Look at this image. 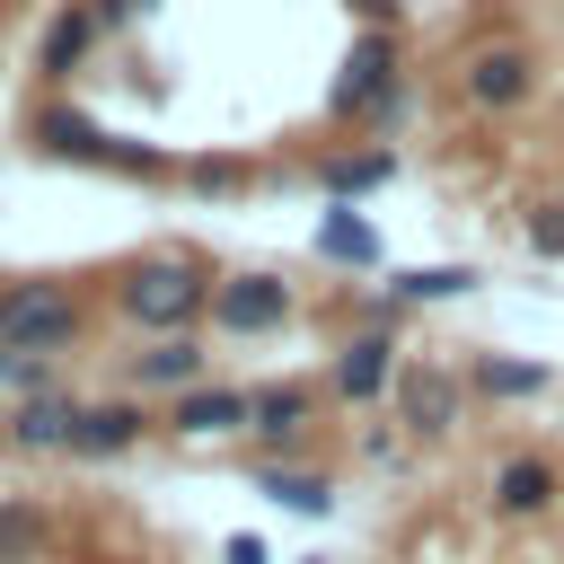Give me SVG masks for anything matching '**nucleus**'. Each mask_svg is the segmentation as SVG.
<instances>
[{"label": "nucleus", "instance_id": "obj_1", "mask_svg": "<svg viewBox=\"0 0 564 564\" xmlns=\"http://www.w3.org/2000/svg\"><path fill=\"white\" fill-rule=\"evenodd\" d=\"M212 282L220 273L194 247H150V256H132L115 273V317L141 326V335H194L212 317Z\"/></svg>", "mask_w": 564, "mask_h": 564}, {"label": "nucleus", "instance_id": "obj_2", "mask_svg": "<svg viewBox=\"0 0 564 564\" xmlns=\"http://www.w3.org/2000/svg\"><path fill=\"white\" fill-rule=\"evenodd\" d=\"M26 141H35L44 159H70V167H115V176H167V150H159V141L106 132L97 115H79V106H62V97L26 115Z\"/></svg>", "mask_w": 564, "mask_h": 564}, {"label": "nucleus", "instance_id": "obj_3", "mask_svg": "<svg viewBox=\"0 0 564 564\" xmlns=\"http://www.w3.org/2000/svg\"><path fill=\"white\" fill-rule=\"evenodd\" d=\"M79 335H88V308L70 282H53V273L0 282V352H53L62 361Z\"/></svg>", "mask_w": 564, "mask_h": 564}, {"label": "nucleus", "instance_id": "obj_4", "mask_svg": "<svg viewBox=\"0 0 564 564\" xmlns=\"http://www.w3.org/2000/svg\"><path fill=\"white\" fill-rule=\"evenodd\" d=\"M397 70H405L397 26H361L352 53H344V70H335V88H326V123H335V132H344V123H379V132H388V115H397Z\"/></svg>", "mask_w": 564, "mask_h": 564}, {"label": "nucleus", "instance_id": "obj_5", "mask_svg": "<svg viewBox=\"0 0 564 564\" xmlns=\"http://www.w3.org/2000/svg\"><path fill=\"white\" fill-rule=\"evenodd\" d=\"M467 397H476V388H467L449 361L405 352V361H397V388H388V414H397L405 441H449V432H467Z\"/></svg>", "mask_w": 564, "mask_h": 564}, {"label": "nucleus", "instance_id": "obj_6", "mask_svg": "<svg viewBox=\"0 0 564 564\" xmlns=\"http://www.w3.org/2000/svg\"><path fill=\"white\" fill-rule=\"evenodd\" d=\"M458 97H467L476 115H520V106L538 97V53H529V44H476V53L458 62Z\"/></svg>", "mask_w": 564, "mask_h": 564}, {"label": "nucleus", "instance_id": "obj_7", "mask_svg": "<svg viewBox=\"0 0 564 564\" xmlns=\"http://www.w3.org/2000/svg\"><path fill=\"white\" fill-rule=\"evenodd\" d=\"M212 326L220 335H273V326H291V282L282 273H220L212 282Z\"/></svg>", "mask_w": 564, "mask_h": 564}, {"label": "nucleus", "instance_id": "obj_8", "mask_svg": "<svg viewBox=\"0 0 564 564\" xmlns=\"http://www.w3.org/2000/svg\"><path fill=\"white\" fill-rule=\"evenodd\" d=\"M317 432V388L308 379H264L247 388V441H264V458H291Z\"/></svg>", "mask_w": 564, "mask_h": 564}, {"label": "nucleus", "instance_id": "obj_9", "mask_svg": "<svg viewBox=\"0 0 564 564\" xmlns=\"http://www.w3.org/2000/svg\"><path fill=\"white\" fill-rule=\"evenodd\" d=\"M397 361H405V344H397V326H361V335H344V352H335V397L344 405H379L388 388H397Z\"/></svg>", "mask_w": 564, "mask_h": 564}, {"label": "nucleus", "instance_id": "obj_10", "mask_svg": "<svg viewBox=\"0 0 564 564\" xmlns=\"http://www.w3.org/2000/svg\"><path fill=\"white\" fill-rule=\"evenodd\" d=\"M141 432H150L141 397H88V405L70 414V458H123Z\"/></svg>", "mask_w": 564, "mask_h": 564}, {"label": "nucleus", "instance_id": "obj_11", "mask_svg": "<svg viewBox=\"0 0 564 564\" xmlns=\"http://www.w3.org/2000/svg\"><path fill=\"white\" fill-rule=\"evenodd\" d=\"M247 494L300 511V520H326L335 511V476L326 467H291V458H247Z\"/></svg>", "mask_w": 564, "mask_h": 564}, {"label": "nucleus", "instance_id": "obj_12", "mask_svg": "<svg viewBox=\"0 0 564 564\" xmlns=\"http://www.w3.org/2000/svg\"><path fill=\"white\" fill-rule=\"evenodd\" d=\"M97 35H106V26H97V9H88V0H62V9L44 18V35H35V79H53V88H62V79L88 62V44H97Z\"/></svg>", "mask_w": 564, "mask_h": 564}, {"label": "nucleus", "instance_id": "obj_13", "mask_svg": "<svg viewBox=\"0 0 564 564\" xmlns=\"http://www.w3.org/2000/svg\"><path fill=\"white\" fill-rule=\"evenodd\" d=\"M203 370H212L203 335H150V344L132 352V388H159V397H185V388H203Z\"/></svg>", "mask_w": 564, "mask_h": 564}, {"label": "nucleus", "instance_id": "obj_14", "mask_svg": "<svg viewBox=\"0 0 564 564\" xmlns=\"http://www.w3.org/2000/svg\"><path fill=\"white\" fill-rule=\"evenodd\" d=\"M555 494H564V476H555V458H538V449H520V458L494 467V511H502V520H538V511H555Z\"/></svg>", "mask_w": 564, "mask_h": 564}, {"label": "nucleus", "instance_id": "obj_15", "mask_svg": "<svg viewBox=\"0 0 564 564\" xmlns=\"http://www.w3.org/2000/svg\"><path fill=\"white\" fill-rule=\"evenodd\" d=\"M167 432H185V441H212V432H247V388H220V379H203V388L167 397Z\"/></svg>", "mask_w": 564, "mask_h": 564}, {"label": "nucleus", "instance_id": "obj_16", "mask_svg": "<svg viewBox=\"0 0 564 564\" xmlns=\"http://www.w3.org/2000/svg\"><path fill=\"white\" fill-rule=\"evenodd\" d=\"M379 185H397V150H388V141L317 159V194H326V203H361V194H379Z\"/></svg>", "mask_w": 564, "mask_h": 564}, {"label": "nucleus", "instance_id": "obj_17", "mask_svg": "<svg viewBox=\"0 0 564 564\" xmlns=\"http://www.w3.org/2000/svg\"><path fill=\"white\" fill-rule=\"evenodd\" d=\"M308 247H317V264H344V273H370V264H379V229H370L352 203H326L317 229H308Z\"/></svg>", "mask_w": 564, "mask_h": 564}, {"label": "nucleus", "instance_id": "obj_18", "mask_svg": "<svg viewBox=\"0 0 564 564\" xmlns=\"http://www.w3.org/2000/svg\"><path fill=\"white\" fill-rule=\"evenodd\" d=\"M70 397L53 388V397H18V414H9V449H26V458H70Z\"/></svg>", "mask_w": 564, "mask_h": 564}, {"label": "nucleus", "instance_id": "obj_19", "mask_svg": "<svg viewBox=\"0 0 564 564\" xmlns=\"http://www.w3.org/2000/svg\"><path fill=\"white\" fill-rule=\"evenodd\" d=\"M53 555V511L35 494H0V564H44Z\"/></svg>", "mask_w": 564, "mask_h": 564}, {"label": "nucleus", "instance_id": "obj_20", "mask_svg": "<svg viewBox=\"0 0 564 564\" xmlns=\"http://www.w3.org/2000/svg\"><path fill=\"white\" fill-rule=\"evenodd\" d=\"M467 388H476V397H494V405H520V397H538V388H546V361L476 352V361H467Z\"/></svg>", "mask_w": 564, "mask_h": 564}, {"label": "nucleus", "instance_id": "obj_21", "mask_svg": "<svg viewBox=\"0 0 564 564\" xmlns=\"http://www.w3.org/2000/svg\"><path fill=\"white\" fill-rule=\"evenodd\" d=\"M476 282H485L476 264H414V273H388V300L423 308V300H467Z\"/></svg>", "mask_w": 564, "mask_h": 564}, {"label": "nucleus", "instance_id": "obj_22", "mask_svg": "<svg viewBox=\"0 0 564 564\" xmlns=\"http://www.w3.org/2000/svg\"><path fill=\"white\" fill-rule=\"evenodd\" d=\"M520 238H529V256H546V264H564V203H529V220H520Z\"/></svg>", "mask_w": 564, "mask_h": 564}, {"label": "nucleus", "instance_id": "obj_23", "mask_svg": "<svg viewBox=\"0 0 564 564\" xmlns=\"http://www.w3.org/2000/svg\"><path fill=\"white\" fill-rule=\"evenodd\" d=\"M0 379L18 397H53V352H0Z\"/></svg>", "mask_w": 564, "mask_h": 564}, {"label": "nucleus", "instance_id": "obj_24", "mask_svg": "<svg viewBox=\"0 0 564 564\" xmlns=\"http://www.w3.org/2000/svg\"><path fill=\"white\" fill-rule=\"evenodd\" d=\"M88 9H97V26H106V35H123V26H141L159 0H88Z\"/></svg>", "mask_w": 564, "mask_h": 564}, {"label": "nucleus", "instance_id": "obj_25", "mask_svg": "<svg viewBox=\"0 0 564 564\" xmlns=\"http://www.w3.org/2000/svg\"><path fill=\"white\" fill-rule=\"evenodd\" d=\"M220 564H273V546H264V538H256V529H238V538H229V546H220Z\"/></svg>", "mask_w": 564, "mask_h": 564}, {"label": "nucleus", "instance_id": "obj_26", "mask_svg": "<svg viewBox=\"0 0 564 564\" xmlns=\"http://www.w3.org/2000/svg\"><path fill=\"white\" fill-rule=\"evenodd\" d=\"M344 9H352L361 26H397V18H405V0H344Z\"/></svg>", "mask_w": 564, "mask_h": 564}]
</instances>
